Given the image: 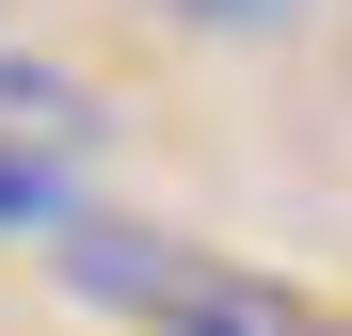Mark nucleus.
<instances>
[{
  "mask_svg": "<svg viewBox=\"0 0 352 336\" xmlns=\"http://www.w3.org/2000/svg\"><path fill=\"white\" fill-rule=\"evenodd\" d=\"M80 177H96V96L32 48H0V224L80 208Z\"/></svg>",
  "mask_w": 352,
  "mask_h": 336,
  "instance_id": "obj_2",
  "label": "nucleus"
},
{
  "mask_svg": "<svg viewBox=\"0 0 352 336\" xmlns=\"http://www.w3.org/2000/svg\"><path fill=\"white\" fill-rule=\"evenodd\" d=\"M32 240H48V272H65V304L129 320V336H352V304L288 289V272H256V256H208L192 224L96 208V192H80V208H48Z\"/></svg>",
  "mask_w": 352,
  "mask_h": 336,
  "instance_id": "obj_1",
  "label": "nucleus"
},
{
  "mask_svg": "<svg viewBox=\"0 0 352 336\" xmlns=\"http://www.w3.org/2000/svg\"><path fill=\"white\" fill-rule=\"evenodd\" d=\"M160 16H176V32H288L305 0H160Z\"/></svg>",
  "mask_w": 352,
  "mask_h": 336,
  "instance_id": "obj_3",
  "label": "nucleus"
}]
</instances>
